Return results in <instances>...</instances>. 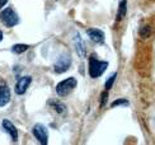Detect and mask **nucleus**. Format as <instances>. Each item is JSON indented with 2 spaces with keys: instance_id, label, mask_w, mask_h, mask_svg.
<instances>
[{
  "instance_id": "nucleus-5",
  "label": "nucleus",
  "mask_w": 155,
  "mask_h": 145,
  "mask_svg": "<svg viewBox=\"0 0 155 145\" xmlns=\"http://www.w3.org/2000/svg\"><path fill=\"white\" fill-rule=\"evenodd\" d=\"M32 133H33L36 139L40 141V144L46 145L48 143V131L42 123H36L32 129Z\"/></svg>"
},
{
  "instance_id": "nucleus-18",
  "label": "nucleus",
  "mask_w": 155,
  "mask_h": 145,
  "mask_svg": "<svg viewBox=\"0 0 155 145\" xmlns=\"http://www.w3.org/2000/svg\"><path fill=\"white\" fill-rule=\"evenodd\" d=\"M6 3H8V0H0V9H2L3 6H5Z\"/></svg>"
},
{
  "instance_id": "nucleus-10",
  "label": "nucleus",
  "mask_w": 155,
  "mask_h": 145,
  "mask_svg": "<svg viewBox=\"0 0 155 145\" xmlns=\"http://www.w3.org/2000/svg\"><path fill=\"white\" fill-rule=\"evenodd\" d=\"M2 125H3V129L10 135L12 141H14V143H15V141L18 140V131H17L15 126H14V125H13L9 120H4Z\"/></svg>"
},
{
  "instance_id": "nucleus-13",
  "label": "nucleus",
  "mask_w": 155,
  "mask_h": 145,
  "mask_svg": "<svg viewBox=\"0 0 155 145\" xmlns=\"http://www.w3.org/2000/svg\"><path fill=\"white\" fill-rule=\"evenodd\" d=\"M151 33H153V28L150 25H144V27H141L139 31V35L141 38H149V36Z\"/></svg>"
},
{
  "instance_id": "nucleus-16",
  "label": "nucleus",
  "mask_w": 155,
  "mask_h": 145,
  "mask_svg": "<svg viewBox=\"0 0 155 145\" xmlns=\"http://www.w3.org/2000/svg\"><path fill=\"white\" fill-rule=\"evenodd\" d=\"M117 106H128V101L121 98V99H117V101L112 102V104H111V107H117Z\"/></svg>"
},
{
  "instance_id": "nucleus-2",
  "label": "nucleus",
  "mask_w": 155,
  "mask_h": 145,
  "mask_svg": "<svg viewBox=\"0 0 155 145\" xmlns=\"http://www.w3.org/2000/svg\"><path fill=\"white\" fill-rule=\"evenodd\" d=\"M0 21H2V23L5 25V27L12 28L19 23V17L12 6H8V8H5L2 13H0Z\"/></svg>"
},
{
  "instance_id": "nucleus-7",
  "label": "nucleus",
  "mask_w": 155,
  "mask_h": 145,
  "mask_svg": "<svg viewBox=\"0 0 155 145\" xmlns=\"http://www.w3.org/2000/svg\"><path fill=\"white\" fill-rule=\"evenodd\" d=\"M10 101V89L8 84L2 82L0 83V107H4Z\"/></svg>"
},
{
  "instance_id": "nucleus-14",
  "label": "nucleus",
  "mask_w": 155,
  "mask_h": 145,
  "mask_svg": "<svg viewBox=\"0 0 155 145\" xmlns=\"http://www.w3.org/2000/svg\"><path fill=\"white\" fill-rule=\"evenodd\" d=\"M29 49L28 45H23V43H18V45H14L12 47V52H14V54H23Z\"/></svg>"
},
{
  "instance_id": "nucleus-4",
  "label": "nucleus",
  "mask_w": 155,
  "mask_h": 145,
  "mask_svg": "<svg viewBox=\"0 0 155 145\" xmlns=\"http://www.w3.org/2000/svg\"><path fill=\"white\" fill-rule=\"evenodd\" d=\"M70 65H71V56H70L69 54H64L57 59V61L55 62L54 71L57 72V74H62V72L69 70Z\"/></svg>"
},
{
  "instance_id": "nucleus-19",
  "label": "nucleus",
  "mask_w": 155,
  "mask_h": 145,
  "mask_svg": "<svg viewBox=\"0 0 155 145\" xmlns=\"http://www.w3.org/2000/svg\"><path fill=\"white\" fill-rule=\"evenodd\" d=\"M3 38H4V35H3V32H2V31H0V42H2V41H3Z\"/></svg>"
},
{
  "instance_id": "nucleus-12",
  "label": "nucleus",
  "mask_w": 155,
  "mask_h": 145,
  "mask_svg": "<svg viewBox=\"0 0 155 145\" xmlns=\"http://www.w3.org/2000/svg\"><path fill=\"white\" fill-rule=\"evenodd\" d=\"M50 106L54 108L55 112H57V113H62L64 111L66 110V106L64 103L59 102V101H50Z\"/></svg>"
},
{
  "instance_id": "nucleus-17",
  "label": "nucleus",
  "mask_w": 155,
  "mask_h": 145,
  "mask_svg": "<svg viewBox=\"0 0 155 145\" xmlns=\"http://www.w3.org/2000/svg\"><path fill=\"white\" fill-rule=\"evenodd\" d=\"M108 98V90H106L104 93H102V101H101V106H104L106 104V101Z\"/></svg>"
},
{
  "instance_id": "nucleus-9",
  "label": "nucleus",
  "mask_w": 155,
  "mask_h": 145,
  "mask_svg": "<svg viewBox=\"0 0 155 145\" xmlns=\"http://www.w3.org/2000/svg\"><path fill=\"white\" fill-rule=\"evenodd\" d=\"M74 45H75V50L78 52V55H79L81 59H85V55H87L85 45H84V42H83V39H81L79 33H75V36H74Z\"/></svg>"
},
{
  "instance_id": "nucleus-3",
  "label": "nucleus",
  "mask_w": 155,
  "mask_h": 145,
  "mask_svg": "<svg viewBox=\"0 0 155 145\" xmlns=\"http://www.w3.org/2000/svg\"><path fill=\"white\" fill-rule=\"evenodd\" d=\"M78 85V80L75 78H68L65 80L60 82L59 84L56 85V93L59 94L60 97H65L68 94H70L73 92V89Z\"/></svg>"
},
{
  "instance_id": "nucleus-11",
  "label": "nucleus",
  "mask_w": 155,
  "mask_h": 145,
  "mask_svg": "<svg viewBox=\"0 0 155 145\" xmlns=\"http://www.w3.org/2000/svg\"><path fill=\"white\" fill-rule=\"evenodd\" d=\"M126 13H127V0H121L117 10V21H122L126 17Z\"/></svg>"
},
{
  "instance_id": "nucleus-1",
  "label": "nucleus",
  "mask_w": 155,
  "mask_h": 145,
  "mask_svg": "<svg viewBox=\"0 0 155 145\" xmlns=\"http://www.w3.org/2000/svg\"><path fill=\"white\" fill-rule=\"evenodd\" d=\"M107 68H108L107 61H101L98 59H95L94 55L90 56V59H89V75H90V78L101 76L103 72L106 71Z\"/></svg>"
},
{
  "instance_id": "nucleus-6",
  "label": "nucleus",
  "mask_w": 155,
  "mask_h": 145,
  "mask_svg": "<svg viewBox=\"0 0 155 145\" xmlns=\"http://www.w3.org/2000/svg\"><path fill=\"white\" fill-rule=\"evenodd\" d=\"M31 82H32V78H31V76H22V78H19L18 82L15 83V88H14L15 93H17L18 96L24 94L25 92H27Z\"/></svg>"
},
{
  "instance_id": "nucleus-15",
  "label": "nucleus",
  "mask_w": 155,
  "mask_h": 145,
  "mask_svg": "<svg viewBox=\"0 0 155 145\" xmlns=\"http://www.w3.org/2000/svg\"><path fill=\"white\" fill-rule=\"evenodd\" d=\"M116 78H117V72H114V74H112V76L108 78V80H107L106 84H104L106 90H109V89L112 88V85H113V83H114V80H116Z\"/></svg>"
},
{
  "instance_id": "nucleus-8",
  "label": "nucleus",
  "mask_w": 155,
  "mask_h": 145,
  "mask_svg": "<svg viewBox=\"0 0 155 145\" xmlns=\"http://www.w3.org/2000/svg\"><path fill=\"white\" fill-rule=\"evenodd\" d=\"M88 36H89V38L92 39L94 43H98V45H102L103 42H104V39H106L104 32L98 29V28H90V29H88Z\"/></svg>"
}]
</instances>
